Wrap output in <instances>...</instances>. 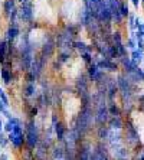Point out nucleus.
I'll return each mask as SVG.
<instances>
[{
  "label": "nucleus",
  "mask_w": 144,
  "mask_h": 160,
  "mask_svg": "<svg viewBox=\"0 0 144 160\" xmlns=\"http://www.w3.org/2000/svg\"><path fill=\"white\" fill-rule=\"evenodd\" d=\"M92 118H95L92 112L91 104H82L81 110L78 112V117L75 120V128L78 130V133L84 136L85 133H88L92 127Z\"/></svg>",
  "instance_id": "f257e3e1"
},
{
  "label": "nucleus",
  "mask_w": 144,
  "mask_h": 160,
  "mask_svg": "<svg viewBox=\"0 0 144 160\" xmlns=\"http://www.w3.org/2000/svg\"><path fill=\"white\" fill-rule=\"evenodd\" d=\"M26 133V149L33 152L36 146L41 143V133H39V127H37L35 118H30L25 127Z\"/></svg>",
  "instance_id": "f03ea898"
},
{
  "label": "nucleus",
  "mask_w": 144,
  "mask_h": 160,
  "mask_svg": "<svg viewBox=\"0 0 144 160\" xmlns=\"http://www.w3.org/2000/svg\"><path fill=\"white\" fill-rule=\"evenodd\" d=\"M35 18V8L32 0H25L22 4H20V9H19V20L22 23H33Z\"/></svg>",
  "instance_id": "7ed1b4c3"
},
{
  "label": "nucleus",
  "mask_w": 144,
  "mask_h": 160,
  "mask_svg": "<svg viewBox=\"0 0 144 160\" xmlns=\"http://www.w3.org/2000/svg\"><path fill=\"white\" fill-rule=\"evenodd\" d=\"M9 142L12 143V146L16 150H20L23 146L26 144V133L23 131V127H17L15 130L9 133Z\"/></svg>",
  "instance_id": "20e7f679"
},
{
  "label": "nucleus",
  "mask_w": 144,
  "mask_h": 160,
  "mask_svg": "<svg viewBox=\"0 0 144 160\" xmlns=\"http://www.w3.org/2000/svg\"><path fill=\"white\" fill-rule=\"evenodd\" d=\"M19 36H20V26H19V23L17 22L9 23V28L6 30V39L10 42H15Z\"/></svg>",
  "instance_id": "39448f33"
},
{
  "label": "nucleus",
  "mask_w": 144,
  "mask_h": 160,
  "mask_svg": "<svg viewBox=\"0 0 144 160\" xmlns=\"http://www.w3.org/2000/svg\"><path fill=\"white\" fill-rule=\"evenodd\" d=\"M9 59V41L4 38L0 41V65H4Z\"/></svg>",
  "instance_id": "423d86ee"
},
{
  "label": "nucleus",
  "mask_w": 144,
  "mask_h": 160,
  "mask_svg": "<svg viewBox=\"0 0 144 160\" xmlns=\"http://www.w3.org/2000/svg\"><path fill=\"white\" fill-rule=\"evenodd\" d=\"M53 131H55V136H56V140L59 143H62L63 140H65V134L68 133L67 127H65V124L62 123V121H59L58 120V123L55 124V127H53Z\"/></svg>",
  "instance_id": "0eeeda50"
},
{
  "label": "nucleus",
  "mask_w": 144,
  "mask_h": 160,
  "mask_svg": "<svg viewBox=\"0 0 144 160\" xmlns=\"http://www.w3.org/2000/svg\"><path fill=\"white\" fill-rule=\"evenodd\" d=\"M100 74H101V69H100V67L97 65V62H92V63H89V65H87V75L89 77L91 81L95 82L97 78L100 77Z\"/></svg>",
  "instance_id": "6e6552de"
},
{
  "label": "nucleus",
  "mask_w": 144,
  "mask_h": 160,
  "mask_svg": "<svg viewBox=\"0 0 144 160\" xmlns=\"http://www.w3.org/2000/svg\"><path fill=\"white\" fill-rule=\"evenodd\" d=\"M108 128L110 130H122L124 128V121H122L121 116L120 117H114L110 116V120H108Z\"/></svg>",
  "instance_id": "1a4fd4ad"
},
{
  "label": "nucleus",
  "mask_w": 144,
  "mask_h": 160,
  "mask_svg": "<svg viewBox=\"0 0 144 160\" xmlns=\"http://www.w3.org/2000/svg\"><path fill=\"white\" fill-rule=\"evenodd\" d=\"M91 154H92V152L89 150V144H81L77 153V160H89Z\"/></svg>",
  "instance_id": "9d476101"
},
{
  "label": "nucleus",
  "mask_w": 144,
  "mask_h": 160,
  "mask_svg": "<svg viewBox=\"0 0 144 160\" xmlns=\"http://www.w3.org/2000/svg\"><path fill=\"white\" fill-rule=\"evenodd\" d=\"M2 8H3V16L6 19H9L12 15V12L16 9V0H4Z\"/></svg>",
  "instance_id": "9b49d317"
},
{
  "label": "nucleus",
  "mask_w": 144,
  "mask_h": 160,
  "mask_svg": "<svg viewBox=\"0 0 144 160\" xmlns=\"http://www.w3.org/2000/svg\"><path fill=\"white\" fill-rule=\"evenodd\" d=\"M65 154H67V150H65V147H62V146H58V144H53V146H52V150H51L52 160L63 159V156H65Z\"/></svg>",
  "instance_id": "f8f14e48"
},
{
  "label": "nucleus",
  "mask_w": 144,
  "mask_h": 160,
  "mask_svg": "<svg viewBox=\"0 0 144 160\" xmlns=\"http://www.w3.org/2000/svg\"><path fill=\"white\" fill-rule=\"evenodd\" d=\"M36 84L35 82H26L25 88H23V97L26 98H32L36 95Z\"/></svg>",
  "instance_id": "ddd939ff"
},
{
  "label": "nucleus",
  "mask_w": 144,
  "mask_h": 160,
  "mask_svg": "<svg viewBox=\"0 0 144 160\" xmlns=\"http://www.w3.org/2000/svg\"><path fill=\"white\" fill-rule=\"evenodd\" d=\"M0 77L3 79V82L6 85H10L12 79H13V71L10 68H6V67H2V72H0Z\"/></svg>",
  "instance_id": "4468645a"
},
{
  "label": "nucleus",
  "mask_w": 144,
  "mask_h": 160,
  "mask_svg": "<svg viewBox=\"0 0 144 160\" xmlns=\"http://www.w3.org/2000/svg\"><path fill=\"white\" fill-rule=\"evenodd\" d=\"M130 58H131V61H133L134 63H137V65H140L141 61L144 59V51H141V49H134V51H131L130 52Z\"/></svg>",
  "instance_id": "2eb2a0df"
},
{
  "label": "nucleus",
  "mask_w": 144,
  "mask_h": 160,
  "mask_svg": "<svg viewBox=\"0 0 144 160\" xmlns=\"http://www.w3.org/2000/svg\"><path fill=\"white\" fill-rule=\"evenodd\" d=\"M108 111H110V116H114V117L122 116V110L118 107V104H115V102H110V104H108Z\"/></svg>",
  "instance_id": "dca6fc26"
},
{
  "label": "nucleus",
  "mask_w": 144,
  "mask_h": 160,
  "mask_svg": "<svg viewBox=\"0 0 144 160\" xmlns=\"http://www.w3.org/2000/svg\"><path fill=\"white\" fill-rule=\"evenodd\" d=\"M79 55H81L82 62H85L87 65H89V63H92V62H94L92 52H91V51H85V52H81Z\"/></svg>",
  "instance_id": "f3484780"
},
{
  "label": "nucleus",
  "mask_w": 144,
  "mask_h": 160,
  "mask_svg": "<svg viewBox=\"0 0 144 160\" xmlns=\"http://www.w3.org/2000/svg\"><path fill=\"white\" fill-rule=\"evenodd\" d=\"M108 134H110V128L108 127H105V126L98 127V138L100 140H107Z\"/></svg>",
  "instance_id": "a211bd4d"
},
{
  "label": "nucleus",
  "mask_w": 144,
  "mask_h": 160,
  "mask_svg": "<svg viewBox=\"0 0 144 160\" xmlns=\"http://www.w3.org/2000/svg\"><path fill=\"white\" fill-rule=\"evenodd\" d=\"M120 13H121V16L124 19L130 16V9H128V4H127L126 2H121V4H120Z\"/></svg>",
  "instance_id": "6ab92c4d"
},
{
  "label": "nucleus",
  "mask_w": 144,
  "mask_h": 160,
  "mask_svg": "<svg viewBox=\"0 0 144 160\" xmlns=\"http://www.w3.org/2000/svg\"><path fill=\"white\" fill-rule=\"evenodd\" d=\"M7 143H9V137H6L3 133H0V147L4 149V147L7 146Z\"/></svg>",
  "instance_id": "aec40b11"
},
{
  "label": "nucleus",
  "mask_w": 144,
  "mask_h": 160,
  "mask_svg": "<svg viewBox=\"0 0 144 160\" xmlns=\"http://www.w3.org/2000/svg\"><path fill=\"white\" fill-rule=\"evenodd\" d=\"M0 100L3 101V102H4V104H6V105H7V107H9V105H10V101H9L7 95H6V92H4V91H3V89H2V88H0Z\"/></svg>",
  "instance_id": "412c9836"
},
{
  "label": "nucleus",
  "mask_w": 144,
  "mask_h": 160,
  "mask_svg": "<svg viewBox=\"0 0 144 160\" xmlns=\"http://www.w3.org/2000/svg\"><path fill=\"white\" fill-rule=\"evenodd\" d=\"M127 19H128V26H130V29H131V30L136 29V16H134V15H130Z\"/></svg>",
  "instance_id": "4be33fe9"
},
{
  "label": "nucleus",
  "mask_w": 144,
  "mask_h": 160,
  "mask_svg": "<svg viewBox=\"0 0 144 160\" xmlns=\"http://www.w3.org/2000/svg\"><path fill=\"white\" fill-rule=\"evenodd\" d=\"M37 112H39V107H37V105H33V107L30 108V111H29V117L30 118H36Z\"/></svg>",
  "instance_id": "5701e85b"
},
{
  "label": "nucleus",
  "mask_w": 144,
  "mask_h": 160,
  "mask_svg": "<svg viewBox=\"0 0 144 160\" xmlns=\"http://www.w3.org/2000/svg\"><path fill=\"white\" fill-rule=\"evenodd\" d=\"M7 105H6V104H4V102H3V101H2V100H0V112H2V114H3V111H6V110H7Z\"/></svg>",
  "instance_id": "b1692460"
},
{
  "label": "nucleus",
  "mask_w": 144,
  "mask_h": 160,
  "mask_svg": "<svg viewBox=\"0 0 144 160\" xmlns=\"http://www.w3.org/2000/svg\"><path fill=\"white\" fill-rule=\"evenodd\" d=\"M137 160H144V147L137 153Z\"/></svg>",
  "instance_id": "393cba45"
},
{
  "label": "nucleus",
  "mask_w": 144,
  "mask_h": 160,
  "mask_svg": "<svg viewBox=\"0 0 144 160\" xmlns=\"http://www.w3.org/2000/svg\"><path fill=\"white\" fill-rule=\"evenodd\" d=\"M0 160H9V156L6 153H0Z\"/></svg>",
  "instance_id": "a878e982"
},
{
  "label": "nucleus",
  "mask_w": 144,
  "mask_h": 160,
  "mask_svg": "<svg viewBox=\"0 0 144 160\" xmlns=\"http://www.w3.org/2000/svg\"><path fill=\"white\" fill-rule=\"evenodd\" d=\"M131 2H133V4H134V8H137L138 9V4L141 3V0H131Z\"/></svg>",
  "instance_id": "bb28decb"
},
{
  "label": "nucleus",
  "mask_w": 144,
  "mask_h": 160,
  "mask_svg": "<svg viewBox=\"0 0 144 160\" xmlns=\"http://www.w3.org/2000/svg\"><path fill=\"white\" fill-rule=\"evenodd\" d=\"M3 131H4V124L0 121V133H3Z\"/></svg>",
  "instance_id": "cd10ccee"
},
{
  "label": "nucleus",
  "mask_w": 144,
  "mask_h": 160,
  "mask_svg": "<svg viewBox=\"0 0 144 160\" xmlns=\"http://www.w3.org/2000/svg\"><path fill=\"white\" fill-rule=\"evenodd\" d=\"M89 160H97V156H95V153H92V154H91V159Z\"/></svg>",
  "instance_id": "c85d7f7f"
},
{
  "label": "nucleus",
  "mask_w": 144,
  "mask_h": 160,
  "mask_svg": "<svg viewBox=\"0 0 144 160\" xmlns=\"http://www.w3.org/2000/svg\"><path fill=\"white\" fill-rule=\"evenodd\" d=\"M141 62H143V67H144V59H143V61H141Z\"/></svg>",
  "instance_id": "c756f323"
},
{
  "label": "nucleus",
  "mask_w": 144,
  "mask_h": 160,
  "mask_svg": "<svg viewBox=\"0 0 144 160\" xmlns=\"http://www.w3.org/2000/svg\"><path fill=\"white\" fill-rule=\"evenodd\" d=\"M0 2H4V0H0Z\"/></svg>",
  "instance_id": "7c9ffc66"
},
{
  "label": "nucleus",
  "mask_w": 144,
  "mask_h": 160,
  "mask_svg": "<svg viewBox=\"0 0 144 160\" xmlns=\"http://www.w3.org/2000/svg\"><path fill=\"white\" fill-rule=\"evenodd\" d=\"M0 117H2V112H0Z\"/></svg>",
  "instance_id": "2f4dec72"
},
{
  "label": "nucleus",
  "mask_w": 144,
  "mask_h": 160,
  "mask_svg": "<svg viewBox=\"0 0 144 160\" xmlns=\"http://www.w3.org/2000/svg\"><path fill=\"white\" fill-rule=\"evenodd\" d=\"M0 72H2V69H0Z\"/></svg>",
  "instance_id": "473e14b6"
},
{
  "label": "nucleus",
  "mask_w": 144,
  "mask_h": 160,
  "mask_svg": "<svg viewBox=\"0 0 144 160\" xmlns=\"http://www.w3.org/2000/svg\"><path fill=\"white\" fill-rule=\"evenodd\" d=\"M0 149H2V147H0Z\"/></svg>",
  "instance_id": "72a5a7b5"
}]
</instances>
